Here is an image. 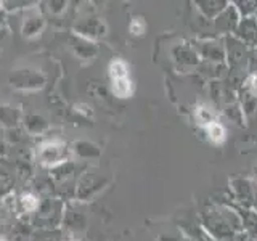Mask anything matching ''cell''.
I'll list each match as a JSON object with an SVG mask.
<instances>
[{
	"mask_svg": "<svg viewBox=\"0 0 257 241\" xmlns=\"http://www.w3.org/2000/svg\"><path fill=\"white\" fill-rule=\"evenodd\" d=\"M236 36H238V40H241L244 45L255 42L257 40V20L251 18V16L241 20L236 28Z\"/></svg>",
	"mask_w": 257,
	"mask_h": 241,
	"instance_id": "obj_1",
	"label": "cell"
},
{
	"mask_svg": "<svg viewBox=\"0 0 257 241\" xmlns=\"http://www.w3.org/2000/svg\"><path fill=\"white\" fill-rule=\"evenodd\" d=\"M239 16H238V10L236 7H227L225 10L215 18V24H217V29H222L225 32H230V31H236L238 28V21Z\"/></svg>",
	"mask_w": 257,
	"mask_h": 241,
	"instance_id": "obj_2",
	"label": "cell"
},
{
	"mask_svg": "<svg viewBox=\"0 0 257 241\" xmlns=\"http://www.w3.org/2000/svg\"><path fill=\"white\" fill-rule=\"evenodd\" d=\"M227 53L228 61L233 68H241L246 61V48L244 44L238 39H228L227 40Z\"/></svg>",
	"mask_w": 257,
	"mask_h": 241,
	"instance_id": "obj_3",
	"label": "cell"
},
{
	"mask_svg": "<svg viewBox=\"0 0 257 241\" xmlns=\"http://www.w3.org/2000/svg\"><path fill=\"white\" fill-rule=\"evenodd\" d=\"M204 131H206L209 139H211L214 143H222L225 140V129H223L222 124L217 123V120L204 126Z\"/></svg>",
	"mask_w": 257,
	"mask_h": 241,
	"instance_id": "obj_4",
	"label": "cell"
},
{
	"mask_svg": "<svg viewBox=\"0 0 257 241\" xmlns=\"http://www.w3.org/2000/svg\"><path fill=\"white\" fill-rule=\"evenodd\" d=\"M203 55L206 56L207 60H212V61H220L223 60L225 56V52L223 48H219V44L215 42H206L204 47H203Z\"/></svg>",
	"mask_w": 257,
	"mask_h": 241,
	"instance_id": "obj_5",
	"label": "cell"
},
{
	"mask_svg": "<svg viewBox=\"0 0 257 241\" xmlns=\"http://www.w3.org/2000/svg\"><path fill=\"white\" fill-rule=\"evenodd\" d=\"M196 119H198V123L199 124H211L214 123V112L211 111V108H207V106H199L196 109Z\"/></svg>",
	"mask_w": 257,
	"mask_h": 241,
	"instance_id": "obj_6",
	"label": "cell"
},
{
	"mask_svg": "<svg viewBox=\"0 0 257 241\" xmlns=\"http://www.w3.org/2000/svg\"><path fill=\"white\" fill-rule=\"evenodd\" d=\"M114 93L119 96H127L131 93V82L127 80V77L114 80Z\"/></svg>",
	"mask_w": 257,
	"mask_h": 241,
	"instance_id": "obj_7",
	"label": "cell"
},
{
	"mask_svg": "<svg viewBox=\"0 0 257 241\" xmlns=\"http://www.w3.org/2000/svg\"><path fill=\"white\" fill-rule=\"evenodd\" d=\"M127 68H125V64L122 63V61H112L111 63V76L114 77V80L116 79H124L125 77V74H127Z\"/></svg>",
	"mask_w": 257,
	"mask_h": 241,
	"instance_id": "obj_8",
	"label": "cell"
},
{
	"mask_svg": "<svg viewBox=\"0 0 257 241\" xmlns=\"http://www.w3.org/2000/svg\"><path fill=\"white\" fill-rule=\"evenodd\" d=\"M247 88H249V95L257 98V74H254L251 79L247 80Z\"/></svg>",
	"mask_w": 257,
	"mask_h": 241,
	"instance_id": "obj_9",
	"label": "cell"
},
{
	"mask_svg": "<svg viewBox=\"0 0 257 241\" xmlns=\"http://www.w3.org/2000/svg\"><path fill=\"white\" fill-rule=\"evenodd\" d=\"M0 241H5V239H0Z\"/></svg>",
	"mask_w": 257,
	"mask_h": 241,
	"instance_id": "obj_10",
	"label": "cell"
}]
</instances>
